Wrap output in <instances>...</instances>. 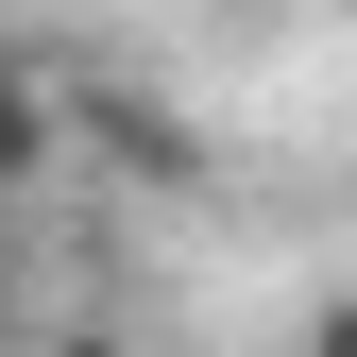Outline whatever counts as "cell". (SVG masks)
Segmentation results:
<instances>
[{
	"label": "cell",
	"mask_w": 357,
	"mask_h": 357,
	"mask_svg": "<svg viewBox=\"0 0 357 357\" xmlns=\"http://www.w3.org/2000/svg\"><path fill=\"white\" fill-rule=\"evenodd\" d=\"M34 357H137V340H119V324H68V340H34Z\"/></svg>",
	"instance_id": "obj_2"
},
{
	"label": "cell",
	"mask_w": 357,
	"mask_h": 357,
	"mask_svg": "<svg viewBox=\"0 0 357 357\" xmlns=\"http://www.w3.org/2000/svg\"><path fill=\"white\" fill-rule=\"evenodd\" d=\"M0 221H17V204H0Z\"/></svg>",
	"instance_id": "obj_3"
},
{
	"label": "cell",
	"mask_w": 357,
	"mask_h": 357,
	"mask_svg": "<svg viewBox=\"0 0 357 357\" xmlns=\"http://www.w3.org/2000/svg\"><path fill=\"white\" fill-rule=\"evenodd\" d=\"M52 153H68V85H52V68H17V52H0V204H17V188H34V170H52Z\"/></svg>",
	"instance_id": "obj_1"
}]
</instances>
